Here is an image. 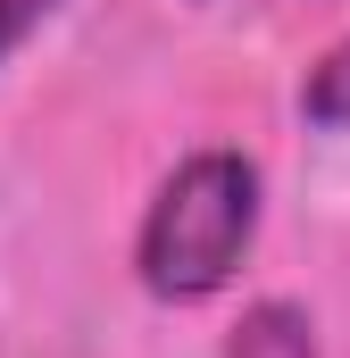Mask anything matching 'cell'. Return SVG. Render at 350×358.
I'll return each mask as SVG.
<instances>
[{
	"label": "cell",
	"mask_w": 350,
	"mask_h": 358,
	"mask_svg": "<svg viewBox=\"0 0 350 358\" xmlns=\"http://www.w3.org/2000/svg\"><path fill=\"white\" fill-rule=\"evenodd\" d=\"M259 234V176L234 150L183 159L142 217V283L159 300H209Z\"/></svg>",
	"instance_id": "6da1fadb"
},
{
	"label": "cell",
	"mask_w": 350,
	"mask_h": 358,
	"mask_svg": "<svg viewBox=\"0 0 350 358\" xmlns=\"http://www.w3.org/2000/svg\"><path fill=\"white\" fill-rule=\"evenodd\" d=\"M225 358H317V325H309V308H292V300H259V308L234 325Z\"/></svg>",
	"instance_id": "7a4b0ae2"
},
{
	"label": "cell",
	"mask_w": 350,
	"mask_h": 358,
	"mask_svg": "<svg viewBox=\"0 0 350 358\" xmlns=\"http://www.w3.org/2000/svg\"><path fill=\"white\" fill-rule=\"evenodd\" d=\"M300 108H309L317 125H350V42H342V50H326V67L300 84Z\"/></svg>",
	"instance_id": "3957f363"
},
{
	"label": "cell",
	"mask_w": 350,
	"mask_h": 358,
	"mask_svg": "<svg viewBox=\"0 0 350 358\" xmlns=\"http://www.w3.org/2000/svg\"><path fill=\"white\" fill-rule=\"evenodd\" d=\"M50 8H59V0H0V59H8V50H17V42H25Z\"/></svg>",
	"instance_id": "277c9868"
}]
</instances>
